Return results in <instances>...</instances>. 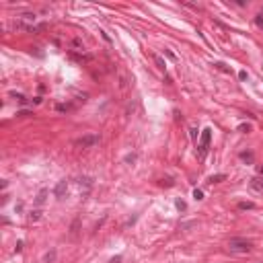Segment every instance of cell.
<instances>
[{
	"label": "cell",
	"mask_w": 263,
	"mask_h": 263,
	"mask_svg": "<svg viewBox=\"0 0 263 263\" xmlns=\"http://www.w3.org/2000/svg\"><path fill=\"white\" fill-rule=\"evenodd\" d=\"M66 189H68V181L62 179V181H58V185L54 187V195L58 199H62V197H64V193H66Z\"/></svg>",
	"instance_id": "cell-4"
},
{
	"label": "cell",
	"mask_w": 263,
	"mask_h": 263,
	"mask_svg": "<svg viewBox=\"0 0 263 263\" xmlns=\"http://www.w3.org/2000/svg\"><path fill=\"white\" fill-rule=\"evenodd\" d=\"M210 140H212V129L206 128L204 132H202V138H199V144H197V154L199 156H206L208 146H210Z\"/></svg>",
	"instance_id": "cell-2"
},
{
	"label": "cell",
	"mask_w": 263,
	"mask_h": 263,
	"mask_svg": "<svg viewBox=\"0 0 263 263\" xmlns=\"http://www.w3.org/2000/svg\"><path fill=\"white\" fill-rule=\"evenodd\" d=\"M39 218H41V212H39V210H33V212L29 214V220H33V222H37Z\"/></svg>",
	"instance_id": "cell-11"
},
{
	"label": "cell",
	"mask_w": 263,
	"mask_h": 263,
	"mask_svg": "<svg viewBox=\"0 0 263 263\" xmlns=\"http://www.w3.org/2000/svg\"><path fill=\"white\" fill-rule=\"evenodd\" d=\"M17 115H19V117H27V115H31V111H27V109H21V111H17Z\"/></svg>",
	"instance_id": "cell-18"
},
{
	"label": "cell",
	"mask_w": 263,
	"mask_h": 263,
	"mask_svg": "<svg viewBox=\"0 0 263 263\" xmlns=\"http://www.w3.org/2000/svg\"><path fill=\"white\" fill-rule=\"evenodd\" d=\"M136 160V154H128V156H125V163H134Z\"/></svg>",
	"instance_id": "cell-21"
},
{
	"label": "cell",
	"mask_w": 263,
	"mask_h": 263,
	"mask_svg": "<svg viewBox=\"0 0 263 263\" xmlns=\"http://www.w3.org/2000/svg\"><path fill=\"white\" fill-rule=\"evenodd\" d=\"M21 251H23V241H19L17 247H15V253H21Z\"/></svg>",
	"instance_id": "cell-20"
},
{
	"label": "cell",
	"mask_w": 263,
	"mask_h": 263,
	"mask_svg": "<svg viewBox=\"0 0 263 263\" xmlns=\"http://www.w3.org/2000/svg\"><path fill=\"white\" fill-rule=\"evenodd\" d=\"M251 241H247V238H230L228 241V249L230 251H234V253H249L251 251Z\"/></svg>",
	"instance_id": "cell-1"
},
{
	"label": "cell",
	"mask_w": 263,
	"mask_h": 263,
	"mask_svg": "<svg viewBox=\"0 0 263 263\" xmlns=\"http://www.w3.org/2000/svg\"><path fill=\"white\" fill-rule=\"evenodd\" d=\"M193 197L197 199V202H199V199H204V191H202V189H193Z\"/></svg>",
	"instance_id": "cell-15"
},
{
	"label": "cell",
	"mask_w": 263,
	"mask_h": 263,
	"mask_svg": "<svg viewBox=\"0 0 263 263\" xmlns=\"http://www.w3.org/2000/svg\"><path fill=\"white\" fill-rule=\"evenodd\" d=\"M56 109H58V111H62V113H68V111L72 109V105H58Z\"/></svg>",
	"instance_id": "cell-14"
},
{
	"label": "cell",
	"mask_w": 263,
	"mask_h": 263,
	"mask_svg": "<svg viewBox=\"0 0 263 263\" xmlns=\"http://www.w3.org/2000/svg\"><path fill=\"white\" fill-rule=\"evenodd\" d=\"M164 56H167V58H171V60H177V56H175L171 50H164Z\"/></svg>",
	"instance_id": "cell-19"
},
{
	"label": "cell",
	"mask_w": 263,
	"mask_h": 263,
	"mask_svg": "<svg viewBox=\"0 0 263 263\" xmlns=\"http://www.w3.org/2000/svg\"><path fill=\"white\" fill-rule=\"evenodd\" d=\"M97 144H99V136L97 134H86V136L76 140V146H80V148H93Z\"/></svg>",
	"instance_id": "cell-3"
},
{
	"label": "cell",
	"mask_w": 263,
	"mask_h": 263,
	"mask_svg": "<svg viewBox=\"0 0 263 263\" xmlns=\"http://www.w3.org/2000/svg\"><path fill=\"white\" fill-rule=\"evenodd\" d=\"M238 132H243V134H249V132H251V124H241V125H238Z\"/></svg>",
	"instance_id": "cell-12"
},
{
	"label": "cell",
	"mask_w": 263,
	"mask_h": 263,
	"mask_svg": "<svg viewBox=\"0 0 263 263\" xmlns=\"http://www.w3.org/2000/svg\"><path fill=\"white\" fill-rule=\"evenodd\" d=\"M238 210H255V204L253 202H241V204H238Z\"/></svg>",
	"instance_id": "cell-9"
},
{
	"label": "cell",
	"mask_w": 263,
	"mask_h": 263,
	"mask_svg": "<svg viewBox=\"0 0 263 263\" xmlns=\"http://www.w3.org/2000/svg\"><path fill=\"white\" fill-rule=\"evenodd\" d=\"M255 25H257V27H261V29H263V15H261V12H259V15L255 17Z\"/></svg>",
	"instance_id": "cell-16"
},
{
	"label": "cell",
	"mask_w": 263,
	"mask_h": 263,
	"mask_svg": "<svg viewBox=\"0 0 263 263\" xmlns=\"http://www.w3.org/2000/svg\"><path fill=\"white\" fill-rule=\"evenodd\" d=\"M224 179H226V175H224V173L212 175V177H210V183H220V181H224Z\"/></svg>",
	"instance_id": "cell-7"
},
{
	"label": "cell",
	"mask_w": 263,
	"mask_h": 263,
	"mask_svg": "<svg viewBox=\"0 0 263 263\" xmlns=\"http://www.w3.org/2000/svg\"><path fill=\"white\" fill-rule=\"evenodd\" d=\"M259 173H261V175H263V167H259Z\"/></svg>",
	"instance_id": "cell-26"
},
{
	"label": "cell",
	"mask_w": 263,
	"mask_h": 263,
	"mask_svg": "<svg viewBox=\"0 0 263 263\" xmlns=\"http://www.w3.org/2000/svg\"><path fill=\"white\" fill-rule=\"evenodd\" d=\"M154 62H156V66H158L160 70H164V68H167V64H164V60L160 58V56H154Z\"/></svg>",
	"instance_id": "cell-10"
},
{
	"label": "cell",
	"mask_w": 263,
	"mask_h": 263,
	"mask_svg": "<svg viewBox=\"0 0 263 263\" xmlns=\"http://www.w3.org/2000/svg\"><path fill=\"white\" fill-rule=\"evenodd\" d=\"M238 78L245 80V78H247V72H245V70H241V72H238Z\"/></svg>",
	"instance_id": "cell-22"
},
{
	"label": "cell",
	"mask_w": 263,
	"mask_h": 263,
	"mask_svg": "<svg viewBox=\"0 0 263 263\" xmlns=\"http://www.w3.org/2000/svg\"><path fill=\"white\" fill-rule=\"evenodd\" d=\"M238 158L251 164V163H253V160H255V154L251 152V150H245V152H241V154H238Z\"/></svg>",
	"instance_id": "cell-5"
},
{
	"label": "cell",
	"mask_w": 263,
	"mask_h": 263,
	"mask_svg": "<svg viewBox=\"0 0 263 263\" xmlns=\"http://www.w3.org/2000/svg\"><path fill=\"white\" fill-rule=\"evenodd\" d=\"M45 197H47V189H41L39 193H37V197H35V204L37 206H41L45 202Z\"/></svg>",
	"instance_id": "cell-6"
},
{
	"label": "cell",
	"mask_w": 263,
	"mask_h": 263,
	"mask_svg": "<svg viewBox=\"0 0 263 263\" xmlns=\"http://www.w3.org/2000/svg\"><path fill=\"white\" fill-rule=\"evenodd\" d=\"M21 19L27 21V23H35V19H37V17H35L33 12H23V15H21Z\"/></svg>",
	"instance_id": "cell-8"
},
{
	"label": "cell",
	"mask_w": 263,
	"mask_h": 263,
	"mask_svg": "<svg viewBox=\"0 0 263 263\" xmlns=\"http://www.w3.org/2000/svg\"><path fill=\"white\" fill-rule=\"evenodd\" d=\"M261 15H263V8H261Z\"/></svg>",
	"instance_id": "cell-27"
},
{
	"label": "cell",
	"mask_w": 263,
	"mask_h": 263,
	"mask_svg": "<svg viewBox=\"0 0 263 263\" xmlns=\"http://www.w3.org/2000/svg\"><path fill=\"white\" fill-rule=\"evenodd\" d=\"M101 35H103V39H105V41H107V43H111V39H109V35L105 33V31H101Z\"/></svg>",
	"instance_id": "cell-24"
},
{
	"label": "cell",
	"mask_w": 263,
	"mask_h": 263,
	"mask_svg": "<svg viewBox=\"0 0 263 263\" xmlns=\"http://www.w3.org/2000/svg\"><path fill=\"white\" fill-rule=\"evenodd\" d=\"M214 66H216V68H218V70H222V72H230V68H228V66H226V64H222V62H216V64H214Z\"/></svg>",
	"instance_id": "cell-13"
},
{
	"label": "cell",
	"mask_w": 263,
	"mask_h": 263,
	"mask_svg": "<svg viewBox=\"0 0 263 263\" xmlns=\"http://www.w3.org/2000/svg\"><path fill=\"white\" fill-rule=\"evenodd\" d=\"M121 261V257H115V259H111V263H119Z\"/></svg>",
	"instance_id": "cell-25"
},
{
	"label": "cell",
	"mask_w": 263,
	"mask_h": 263,
	"mask_svg": "<svg viewBox=\"0 0 263 263\" xmlns=\"http://www.w3.org/2000/svg\"><path fill=\"white\" fill-rule=\"evenodd\" d=\"M189 132H191V138H193V140L197 138V129H195V128H191V129H189Z\"/></svg>",
	"instance_id": "cell-23"
},
{
	"label": "cell",
	"mask_w": 263,
	"mask_h": 263,
	"mask_svg": "<svg viewBox=\"0 0 263 263\" xmlns=\"http://www.w3.org/2000/svg\"><path fill=\"white\" fill-rule=\"evenodd\" d=\"M175 206H177V208L181 210V212H183V210L187 208V206H185V202H183V199H177V202H175Z\"/></svg>",
	"instance_id": "cell-17"
}]
</instances>
